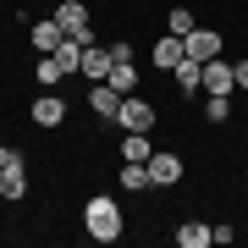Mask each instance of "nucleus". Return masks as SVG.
I'll return each instance as SVG.
<instances>
[{
    "instance_id": "6",
    "label": "nucleus",
    "mask_w": 248,
    "mask_h": 248,
    "mask_svg": "<svg viewBox=\"0 0 248 248\" xmlns=\"http://www.w3.org/2000/svg\"><path fill=\"white\" fill-rule=\"evenodd\" d=\"M78 72H83L89 83H105V78H110V45H83Z\"/></svg>"
},
{
    "instance_id": "5",
    "label": "nucleus",
    "mask_w": 248,
    "mask_h": 248,
    "mask_svg": "<svg viewBox=\"0 0 248 248\" xmlns=\"http://www.w3.org/2000/svg\"><path fill=\"white\" fill-rule=\"evenodd\" d=\"M182 155H171V149H155L149 155V177H155V187H177L182 182Z\"/></svg>"
},
{
    "instance_id": "17",
    "label": "nucleus",
    "mask_w": 248,
    "mask_h": 248,
    "mask_svg": "<svg viewBox=\"0 0 248 248\" xmlns=\"http://www.w3.org/2000/svg\"><path fill=\"white\" fill-rule=\"evenodd\" d=\"M33 78H39V89H55V83L66 78V66L55 61V55H39V61H33Z\"/></svg>"
},
{
    "instance_id": "19",
    "label": "nucleus",
    "mask_w": 248,
    "mask_h": 248,
    "mask_svg": "<svg viewBox=\"0 0 248 248\" xmlns=\"http://www.w3.org/2000/svg\"><path fill=\"white\" fill-rule=\"evenodd\" d=\"M193 28H199V17H193V11H187V6H177V11H166V33H177V39H187V33H193Z\"/></svg>"
},
{
    "instance_id": "15",
    "label": "nucleus",
    "mask_w": 248,
    "mask_h": 248,
    "mask_svg": "<svg viewBox=\"0 0 248 248\" xmlns=\"http://www.w3.org/2000/svg\"><path fill=\"white\" fill-rule=\"evenodd\" d=\"M105 83H110L116 94H133V89H138V66H133V61H110V78H105Z\"/></svg>"
},
{
    "instance_id": "8",
    "label": "nucleus",
    "mask_w": 248,
    "mask_h": 248,
    "mask_svg": "<svg viewBox=\"0 0 248 248\" xmlns=\"http://www.w3.org/2000/svg\"><path fill=\"white\" fill-rule=\"evenodd\" d=\"M28 116H33V127H61V122H66V105H61V99H55L50 89H45V94L33 99V105H28Z\"/></svg>"
},
{
    "instance_id": "20",
    "label": "nucleus",
    "mask_w": 248,
    "mask_h": 248,
    "mask_svg": "<svg viewBox=\"0 0 248 248\" xmlns=\"http://www.w3.org/2000/svg\"><path fill=\"white\" fill-rule=\"evenodd\" d=\"M204 116H210V122H226L232 116V94H210L204 99Z\"/></svg>"
},
{
    "instance_id": "21",
    "label": "nucleus",
    "mask_w": 248,
    "mask_h": 248,
    "mask_svg": "<svg viewBox=\"0 0 248 248\" xmlns=\"http://www.w3.org/2000/svg\"><path fill=\"white\" fill-rule=\"evenodd\" d=\"M6 166H17V149H11V143H0V171Z\"/></svg>"
},
{
    "instance_id": "4",
    "label": "nucleus",
    "mask_w": 248,
    "mask_h": 248,
    "mask_svg": "<svg viewBox=\"0 0 248 248\" xmlns=\"http://www.w3.org/2000/svg\"><path fill=\"white\" fill-rule=\"evenodd\" d=\"M61 39H66L61 17H33V22H28V45H33L39 55H50L55 45H61Z\"/></svg>"
},
{
    "instance_id": "16",
    "label": "nucleus",
    "mask_w": 248,
    "mask_h": 248,
    "mask_svg": "<svg viewBox=\"0 0 248 248\" xmlns=\"http://www.w3.org/2000/svg\"><path fill=\"white\" fill-rule=\"evenodd\" d=\"M149 155H155V138L149 133H127L122 138V160H143V166H149Z\"/></svg>"
},
{
    "instance_id": "2",
    "label": "nucleus",
    "mask_w": 248,
    "mask_h": 248,
    "mask_svg": "<svg viewBox=\"0 0 248 248\" xmlns=\"http://www.w3.org/2000/svg\"><path fill=\"white\" fill-rule=\"evenodd\" d=\"M116 122H122V133H149V127H155V105H149V99L122 94V110H116Z\"/></svg>"
},
{
    "instance_id": "9",
    "label": "nucleus",
    "mask_w": 248,
    "mask_h": 248,
    "mask_svg": "<svg viewBox=\"0 0 248 248\" xmlns=\"http://www.w3.org/2000/svg\"><path fill=\"white\" fill-rule=\"evenodd\" d=\"M177 61H187V45L177 33H166V39H155V72H177Z\"/></svg>"
},
{
    "instance_id": "13",
    "label": "nucleus",
    "mask_w": 248,
    "mask_h": 248,
    "mask_svg": "<svg viewBox=\"0 0 248 248\" xmlns=\"http://www.w3.org/2000/svg\"><path fill=\"white\" fill-rule=\"evenodd\" d=\"M55 17H61L66 33H83V28H89V6H83V0H61V6H55Z\"/></svg>"
},
{
    "instance_id": "1",
    "label": "nucleus",
    "mask_w": 248,
    "mask_h": 248,
    "mask_svg": "<svg viewBox=\"0 0 248 248\" xmlns=\"http://www.w3.org/2000/svg\"><path fill=\"white\" fill-rule=\"evenodd\" d=\"M83 232H89L94 243H116L127 232V215H122V204H116L110 193H94L89 204H83Z\"/></svg>"
},
{
    "instance_id": "12",
    "label": "nucleus",
    "mask_w": 248,
    "mask_h": 248,
    "mask_svg": "<svg viewBox=\"0 0 248 248\" xmlns=\"http://www.w3.org/2000/svg\"><path fill=\"white\" fill-rule=\"evenodd\" d=\"M171 83H177V94H199V89H204V66H199V61H177Z\"/></svg>"
},
{
    "instance_id": "22",
    "label": "nucleus",
    "mask_w": 248,
    "mask_h": 248,
    "mask_svg": "<svg viewBox=\"0 0 248 248\" xmlns=\"http://www.w3.org/2000/svg\"><path fill=\"white\" fill-rule=\"evenodd\" d=\"M232 72H237V89L248 94V61H237V66H232Z\"/></svg>"
},
{
    "instance_id": "10",
    "label": "nucleus",
    "mask_w": 248,
    "mask_h": 248,
    "mask_svg": "<svg viewBox=\"0 0 248 248\" xmlns=\"http://www.w3.org/2000/svg\"><path fill=\"white\" fill-rule=\"evenodd\" d=\"M89 105H94L99 122H116V110H122V94H116L110 83H94V89H89Z\"/></svg>"
},
{
    "instance_id": "18",
    "label": "nucleus",
    "mask_w": 248,
    "mask_h": 248,
    "mask_svg": "<svg viewBox=\"0 0 248 248\" xmlns=\"http://www.w3.org/2000/svg\"><path fill=\"white\" fill-rule=\"evenodd\" d=\"M204 243H210V226L204 221H182L177 226V248H204Z\"/></svg>"
},
{
    "instance_id": "3",
    "label": "nucleus",
    "mask_w": 248,
    "mask_h": 248,
    "mask_svg": "<svg viewBox=\"0 0 248 248\" xmlns=\"http://www.w3.org/2000/svg\"><path fill=\"white\" fill-rule=\"evenodd\" d=\"M182 45H187V61H199V66H204V61H215V55L226 50V39L215 33V28H193Z\"/></svg>"
},
{
    "instance_id": "14",
    "label": "nucleus",
    "mask_w": 248,
    "mask_h": 248,
    "mask_svg": "<svg viewBox=\"0 0 248 248\" xmlns=\"http://www.w3.org/2000/svg\"><path fill=\"white\" fill-rule=\"evenodd\" d=\"M22 193H28V166L17 160V166L0 171V199H22Z\"/></svg>"
},
{
    "instance_id": "11",
    "label": "nucleus",
    "mask_w": 248,
    "mask_h": 248,
    "mask_svg": "<svg viewBox=\"0 0 248 248\" xmlns=\"http://www.w3.org/2000/svg\"><path fill=\"white\" fill-rule=\"evenodd\" d=\"M122 187H127V193H149V187H155L149 166H143V160H122Z\"/></svg>"
},
{
    "instance_id": "7",
    "label": "nucleus",
    "mask_w": 248,
    "mask_h": 248,
    "mask_svg": "<svg viewBox=\"0 0 248 248\" xmlns=\"http://www.w3.org/2000/svg\"><path fill=\"white\" fill-rule=\"evenodd\" d=\"M237 89V72H232V61H204V94H232Z\"/></svg>"
}]
</instances>
